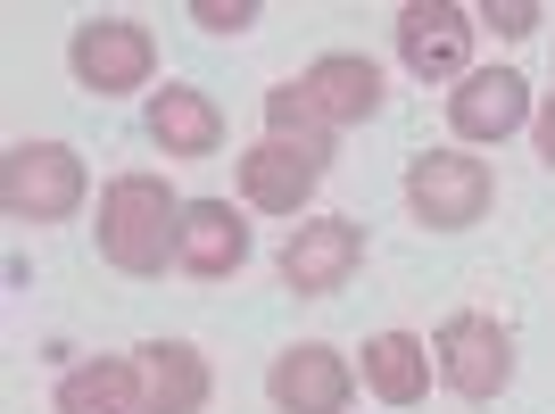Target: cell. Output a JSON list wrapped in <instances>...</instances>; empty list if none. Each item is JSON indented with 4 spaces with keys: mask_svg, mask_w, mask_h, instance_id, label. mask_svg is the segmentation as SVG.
Instances as JSON below:
<instances>
[{
    "mask_svg": "<svg viewBox=\"0 0 555 414\" xmlns=\"http://www.w3.org/2000/svg\"><path fill=\"white\" fill-rule=\"evenodd\" d=\"M266 125H274V141H291V150H307V158L332 166V125L307 108L299 83H274V92H266Z\"/></svg>",
    "mask_w": 555,
    "mask_h": 414,
    "instance_id": "cell-17",
    "label": "cell"
},
{
    "mask_svg": "<svg viewBox=\"0 0 555 414\" xmlns=\"http://www.w3.org/2000/svg\"><path fill=\"white\" fill-rule=\"evenodd\" d=\"M150 141L166 158H216L224 150V108L191 83H166V92H150Z\"/></svg>",
    "mask_w": 555,
    "mask_h": 414,
    "instance_id": "cell-14",
    "label": "cell"
},
{
    "mask_svg": "<svg viewBox=\"0 0 555 414\" xmlns=\"http://www.w3.org/2000/svg\"><path fill=\"white\" fill-rule=\"evenodd\" d=\"M67 67H75L83 92L125 100V92H141V83L158 75V42H150L141 17H83L67 34Z\"/></svg>",
    "mask_w": 555,
    "mask_h": 414,
    "instance_id": "cell-4",
    "label": "cell"
},
{
    "mask_svg": "<svg viewBox=\"0 0 555 414\" xmlns=\"http://www.w3.org/2000/svg\"><path fill=\"white\" fill-rule=\"evenodd\" d=\"M299 92H307V108L324 116L332 133H340V125H365V116H382V67H373V59H357V50H324V59H315V67L299 75Z\"/></svg>",
    "mask_w": 555,
    "mask_h": 414,
    "instance_id": "cell-10",
    "label": "cell"
},
{
    "mask_svg": "<svg viewBox=\"0 0 555 414\" xmlns=\"http://www.w3.org/2000/svg\"><path fill=\"white\" fill-rule=\"evenodd\" d=\"M489 199H498V183H489L481 158H464V150H423V158H406V207H415V224L464 232V224L489 216Z\"/></svg>",
    "mask_w": 555,
    "mask_h": 414,
    "instance_id": "cell-5",
    "label": "cell"
},
{
    "mask_svg": "<svg viewBox=\"0 0 555 414\" xmlns=\"http://www.w3.org/2000/svg\"><path fill=\"white\" fill-rule=\"evenodd\" d=\"M175 266L199 282H224L249 266V224H241V207L232 199H183V249Z\"/></svg>",
    "mask_w": 555,
    "mask_h": 414,
    "instance_id": "cell-11",
    "label": "cell"
},
{
    "mask_svg": "<svg viewBox=\"0 0 555 414\" xmlns=\"http://www.w3.org/2000/svg\"><path fill=\"white\" fill-rule=\"evenodd\" d=\"M473 25H489V34H506V42H522V34H539V0H489V9H473Z\"/></svg>",
    "mask_w": 555,
    "mask_h": 414,
    "instance_id": "cell-18",
    "label": "cell"
},
{
    "mask_svg": "<svg viewBox=\"0 0 555 414\" xmlns=\"http://www.w3.org/2000/svg\"><path fill=\"white\" fill-rule=\"evenodd\" d=\"M431 381H440L431 340H415V332H373L365 340V390L382 398V406H423Z\"/></svg>",
    "mask_w": 555,
    "mask_h": 414,
    "instance_id": "cell-15",
    "label": "cell"
},
{
    "mask_svg": "<svg viewBox=\"0 0 555 414\" xmlns=\"http://www.w3.org/2000/svg\"><path fill=\"white\" fill-rule=\"evenodd\" d=\"M315 183H324V158H307V150H291V141H274V133L241 158V199L266 207V216H299V207L315 199Z\"/></svg>",
    "mask_w": 555,
    "mask_h": 414,
    "instance_id": "cell-12",
    "label": "cell"
},
{
    "mask_svg": "<svg viewBox=\"0 0 555 414\" xmlns=\"http://www.w3.org/2000/svg\"><path fill=\"white\" fill-rule=\"evenodd\" d=\"M365 266V224H348V216H315L282 241V282L299 290V299H332L348 290V274Z\"/></svg>",
    "mask_w": 555,
    "mask_h": 414,
    "instance_id": "cell-7",
    "label": "cell"
},
{
    "mask_svg": "<svg viewBox=\"0 0 555 414\" xmlns=\"http://www.w3.org/2000/svg\"><path fill=\"white\" fill-rule=\"evenodd\" d=\"M100 257H108L116 274H166L175 266V249H183V199L158 183V174H108V191H100Z\"/></svg>",
    "mask_w": 555,
    "mask_h": 414,
    "instance_id": "cell-1",
    "label": "cell"
},
{
    "mask_svg": "<svg viewBox=\"0 0 555 414\" xmlns=\"http://www.w3.org/2000/svg\"><path fill=\"white\" fill-rule=\"evenodd\" d=\"M191 25H208V34H249L257 0H191Z\"/></svg>",
    "mask_w": 555,
    "mask_h": 414,
    "instance_id": "cell-19",
    "label": "cell"
},
{
    "mask_svg": "<svg viewBox=\"0 0 555 414\" xmlns=\"http://www.w3.org/2000/svg\"><path fill=\"white\" fill-rule=\"evenodd\" d=\"M431 365H440V381L456 398L489 406V398H506V381H514V332L498 315H481V307H464V315H448L440 332H431Z\"/></svg>",
    "mask_w": 555,
    "mask_h": 414,
    "instance_id": "cell-3",
    "label": "cell"
},
{
    "mask_svg": "<svg viewBox=\"0 0 555 414\" xmlns=\"http://www.w3.org/2000/svg\"><path fill=\"white\" fill-rule=\"evenodd\" d=\"M266 398H274V414H348V398H357V365H348L332 340H299V348H282V357H274Z\"/></svg>",
    "mask_w": 555,
    "mask_h": 414,
    "instance_id": "cell-6",
    "label": "cell"
},
{
    "mask_svg": "<svg viewBox=\"0 0 555 414\" xmlns=\"http://www.w3.org/2000/svg\"><path fill=\"white\" fill-rule=\"evenodd\" d=\"M133 365H141V414H199L208 406V357L191 340H150L133 348Z\"/></svg>",
    "mask_w": 555,
    "mask_h": 414,
    "instance_id": "cell-13",
    "label": "cell"
},
{
    "mask_svg": "<svg viewBox=\"0 0 555 414\" xmlns=\"http://www.w3.org/2000/svg\"><path fill=\"white\" fill-rule=\"evenodd\" d=\"M473 34H481V25H473V9H456V0H406V9H398V59H406L415 83L464 75Z\"/></svg>",
    "mask_w": 555,
    "mask_h": 414,
    "instance_id": "cell-8",
    "label": "cell"
},
{
    "mask_svg": "<svg viewBox=\"0 0 555 414\" xmlns=\"http://www.w3.org/2000/svg\"><path fill=\"white\" fill-rule=\"evenodd\" d=\"M133 406H141L133 357H83L59 373V414H133Z\"/></svg>",
    "mask_w": 555,
    "mask_h": 414,
    "instance_id": "cell-16",
    "label": "cell"
},
{
    "mask_svg": "<svg viewBox=\"0 0 555 414\" xmlns=\"http://www.w3.org/2000/svg\"><path fill=\"white\" fill-rule=\"evenodd\" d=\"M83 191H92V174H83V158L67 141H17L0 158V207L17 224H67L83 207Z\"/></svg>",
    "mask_w": 555,
    "mask_h": 414,
    "instance_id": "cell-2",
    "label": "cell"
},
{
    "mask_svg": "<svg viewBox=\"0 0 555 414\" xmlns=\"http://www.w3.org/2000/svg\"><path fill=\"white\" fill-rule=\"evenodd\" d=\"M448 125H456V141H506L531 125V83L514 67H481L464 75L456 92H448Z\"/></svg>",
    "mask_w": 555,
    "mask_h": 414,
    "instance_id": "cell-9",
    "label": "cell"
},
{
    "mask_svg": "<svg viewBox=\"0 0 555 414\" xmlns=\"http://www.w3.org/2000/svg\"><path fill=\"white\" fill-rule=\"evenodd\" d=\"M539 150H547V166H555V92H547V108H539Z\"/></svg>",
    "mask_w": 555,
    "mask_h": 414,
    "instance_id": "cell-20",
    "label": "cell"
}]
</instances>
